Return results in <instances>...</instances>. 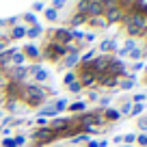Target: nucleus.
Returning a JSON list of instances; mask_svg holds the SVG:
<instances>
[{
	"instance_id": "1",
	"label": "nucleus",
	"mask_w": 147,
	"mask_h": 147,
	"mask_svg": "<svg viewBox=\"0 0 147 147\" xmlns=\"http://www.w3.org/2000/svg\"><path fill=\"white\" fill-rule=\"evenodd\" d=\"M24 100H26L28 104H39V102L43 100V91L39 87H35V84H28L26 91H24Z\"/></svg>"
},
{
	"instance_id": "2",
	"label": "nucleus",
	"mask_w": 147,
	"mask_h": 147,
	"mask_svg": "<svg viewBox=\"0 0 147 147\" xmlns=\"http://www.w3.org/2000/svg\"><path fill=\"white\" fill-rule=\"evenodd\" d=\"M65 54V46H61V43H52L50 48H48V56L50 59H56V56Z\"/></svg>"
},
{
	"instance_id": "3",
	"label": "nucleus",
	"mask_w": 147,
	"mask_h": 147,
	"mask_svg": "<svg viewBox=\"0 0 147 147\" xmlns=\"http://www.w3.org/2000/svg\"><path fill=\"white\" fill-rule=\"evenodd\" d=\"M56 136V132H54V130H39V132H37V138H46V143L48 141H52V138H54Z\"/></svg>"
},
{
	"instance_id": "4",
	"label": "nucleus",
	"mask_w": 147,
	"mask_h": 147,
	"mask_svg": "<svg viewBox=\"0 0 147 147\" xmlns=\"http://www.w3.org/2000/svg\"><path fill=\"white\" fill-rule=\"evenodd\" d=\"M69 39H71V32H67V30H56V41L63 46V43H67Z\"/></svg>"
},
{
	"instance_id": "5",
	"label": "nucleus",
	"mask_w": 147,
	"mask_h": 147,
	"mask_svg": "<svg viewBox=\"0 0 147 147\" xmlns=\"http://www.w3.org/2000/svg\"><path fill=\"white\" fill-rule=\"evenodd\" d=\"M80 121H82L84 125H91V123H100V119H97V115H84V117H82V119H80Z\"/></svg>"
},
{
	"instance_id": "6",
	"label": "nucleus",
	"mask_w": 147,
	"mask_h": 147,
	"mask_svg": "<svg viewBox=\"0 0 147 147\" xmlns=\"http://www.w3.org/2000/svg\"><path fill=\"white\" fill-rule=\"evenodd\" d=\"M30 71H35L37 80H46V78H48V71H43V69H39V67H32Z\"/></svg>"
},
{
	"instance_id": "7",
	"label": "nucleus",
	"mask_w": 147,
	"mask_h": 147,
	"mask_svg": "<svg viewBox=\"0 0 147 147\" xmlns=\"http://www.w3.org/2000/svg\"><path fill=\"white\" fill-rule=\"evenodd\" d=\"M11 76H13L15 80H20V78H24V76H26V69H24V67H15Z\"/></svg>"
},
{
	"instance_id": "8",
	"label": "nucleus",
	"mask_w": 147,
	"mask_h": 147,
	"mask_svg": "<svg viewBox=\"0 0 147 147\" xmlns=\"http://www.w3.org/2000/svg\"><path fill=\"white\" fill-rule=\"evenodd\" d=\"M102 50H104V52H108V50H115V41H113V39L104 41V43H102Z\"/></svg>"
},
{
	"instance_id": "9",
	"label": "nucleus",
	"mask_w": 147,
	"mask_h": 147,
	"mask_svg": "<svg viewBox=\"0 0 147 147\" xmlns=\"http://www.w3.org/2000/svg\"><path fill=\"white\" fill-rule=\"evenodd\" d=\"M26 54L32 56V59H37V56H39V50H37L35 46H28V48H26Z\"/></svg>"
},
{
	"instance_id": "10",
	"label": "nucleus",
	"mask_w": 147,
	"mask_h": 147,
	"mask_svg": "<svg viewBox=\"0 0 147 147\" xmlns=\"http://www.w3.org/2000/svg\"><path fill=\"white\" fill-rule=\"evenodd\" d=\"M24 35H26V30H24L22 26H18V28L13 30V37H15V39H20V37H24Z\"/></svg>"
},
{
	"instance_id": "11",
	"label": "nucleus",
	"mask_w": 147,
	"mask_h": 147,
	"mask_svg": "<svg viewBox=\"0 0 147 147\" xmlns=\"http://www.w3.org/2000/svg\"><path fill=\"white\" fill-rule=\"evenodd\" d=\"M69 108H71V110H82V108H84V102H74Z\"/></svg>"
},
{
	"instance_id": "12",
	"label": "nucleus",
	"mask_w": 147,
	"mask_h": 147,
	"mask_svg": "<svg viewBox=\"0 0 147 147\" xmlns=\"http://www.w3.org/2000/svg\"><path fill=\"white\" fill-rule=\"evenodd\" d=\"M39 32H41V28H39V26H35V28H30V30H28V37H37Z\"/></svg>"
},
{
	"instance_id": "13",
	"label": "nucleus",
	"mask_w": 147,
	"mask_h": 147,
	"mask_svg": "<svg viewBox=\"0 0 147 147\" xmlns=\"http://www.w3.org/2000/svg\"><path fill=\"white\" fill-rule=\"evenodd\" d=\"M2 145H5V147H18V143H15V138H7Z\"/></svg>"
},
{
	"instance_id": "14",
	"label": "nucleus",
	"mask_w": 147,
	"mask_h": 147,
	"mask_svg": "<svg viewBox=\"0 0 147 147\" xmlns=\"http://www.w3.org/2000/svg\"><path fill=\"white\" fill-rule=\"evenodd\" d=\"M46 18H48V20H56V11H54V9H48V11H46Z\"/></svg>"
},
{
	"instance_id": "15",
	"label": "nucleus",
	"mask_w": 147,
	"mask_h": 147,
	"mask_svg": "<svg viewBox=\"0 0 147 147\" xmlns=\"http://www.w3.org/2000/svg\"><path fill=\"white\" fill-rule=\"evenodd\" d=\"M13 61H15V63H22V61H24V54H20V52H13Z\"/></svg>"
},
{
	"instance_id": "16",
	"label": "nucleus",
	"mask_w": 147,
	"mask_h": 147,
	"mask_svg": "<svg viewBox=\"0 0 147 147\" xmlns=\"http://www.w3.org/2000/svg\"><path fill=\"white\" fill-rule=\"evenodd\" d=\"M71 22H74V24H82V22H84V15H80V13H78L76 18L71 20Z\"/></svg>"
},
{
	"instance_id": "17",
	"label": "nucleus",
	"mask_w": 147,
	"mask_h": 147,
	"mask_svg": "<svg viewBox=\"0 0 147 147\" xmlns=\"http://www.w3.org/2000/svg\"><path fill=\"white\" fill-rule=\"evenodd\" d=\"M65 106H67V102H65V100H59V102H56V110H63Z\"/></svg>"
},
{
	"instance_id": "18",
	"label": "nucleus",
	"mask_w": 147,
	"mask_h": 147,
	"mask_svg": "<svg viewBox=\"0 0 147 147\" xmlns=\"http://www.w3.org/2000/svg\"><path fill=\"white\" fill-rule=\"evenodd\" d=\"M76 61H78V56H76V54H71V56H69L67 61H65V63H67V65H74V63H76Z\"/></svg>"
},
{
	"instance_id": "19",
	"label": "nucleus",
	"mask_w": 147,
	"mask_h": 147,
	"mask_svg": "<svg viewBox=\"0 0 147 147\" xmlns=\"http://www.w3.org/2000/svg\"><path fill=\"white\" fill-rule=\"evenodd\" d=\"M141 110H143V104H136V106H134V108H132V115H138Z\"/></svg>"
},
{
	"instance_id": "20",
	"label": "nucleus",
	"mask_w": 147,
	"mask_h": 147,
	"mask_svg": "<svg viewBox=\"0 0 147 147\" xmlns=\"http://www.w3.org/2000/svg\"><path fill=\"white\" fill-rule=\"evenodd\" d=\"M80 89H82V87H80V82H71V91H74V93L80 91Z\"/></svg>"
},
{
	"instance_id": "21",
	"label": "nucleus",
	"mask_w": 147,
	"mask_h": 147,
	"mask_svg": "<svg viewBox=\"0 0 147 147\" xmlns=\"http://www.w3.org/2000/svg\"><path fill=\"white\" fill-rule=\"evenodd\" d=\"M108 117H110V119H117V117H119V113H117V110H108Z\"/></svg>"
},
{
	"instance_id": "22",
	"label": "nucleus",
	"mask_w": 147,
	"mask_h": 147,
	"mask_svg": "<svg viewBox=\"0 0 147 147\" xmlns=\"http://www.w3.org/2000/svg\"><path fill=\"white\" fill-rule=\"evenodd\" d=\"M123 141H125V143H132V141H136V136H134V134H128Z\"/></svg>"
},
{
	"instance_id": "23",
	"label": "nucleus",
	"mask_w": 147,
	"mask_h": 147,
	"mask_svg": "<svg viewBox=\"0 0 147 147\" xmlns=\"http://www.w3.org/2000/svg\"><path fill=\"white\" fill-rule=\"evenodd\" d=\"M26 20H28V22H30V24H37V18H35V15H32V13H30V15H26Z\"/></svg>"
},
{
	"instance_id": "24",
	"label": "nucleus",
	"mask_w": 147,
	"mask_h": 147,
	"mask_svg": "<svg viewBox=\"0 0 147 147\" xmlns=\"http://www.w3.org/2000/svg\"><path fill=\"white\" fill-rule=\"evenodd\" d=\"M63 5H65V0H54V7H56V9H61Z\"/></svg>"
},
{
	"instance_id": "25",
	"label": "nucleus",
	"mask_w": 147,
	"mask_h": 147,
	"mask_svg": "<svg viewBox=\"0 0 147 147\" xmlns=\"http://www.w3.org/2000/svg\"><path fill=\"white\" fill-rule=\"evenodd\" d=\"M138 143H141V145H147V134H143V136L138 138Z\"/></svg>"
},
{
	"instance_id": "26",
	"label": "nucleus",
	"mask_w": 147,
	"mask_h": 147,
	"mask_svg": "<svg viewBox=\"0 0 147 147\" xmlns=\"http://www.w3.org/2000/svg\"><path fill=\"white\" fill-rule=\"evenodd\" d=\"M65 82H74V74H67V76H65Z\"/></svg>"
},
{
	"instance_id": "27",
	"label": "nucleus",
	"mask_w": 147,
	"mask_h": 147,
	"mask_svg": "<svg viewBox=\"0 0 147 147\" xmlns=\"http://www.w3.org/2000/svg\"><path fill=\"white\" fill-rule=\"evenodd\" d=\"M141 128H147V119H143V121H141Z\"/></svg>"
},
{
	"instance_id": "28",
	"label": "nucleus",
	"mask_w": 147,
	"mask_h": 147,
	"mask_svg": "<svg viewBox=\"0 0 147 147\" xmlns=\"http://www.w3.org/2000/svg\"><path fill=\"white\" fill-rule=\"evenodd\" d=\"M0 24H2V22H0Z\"/></svg>"
}]
</instances>
